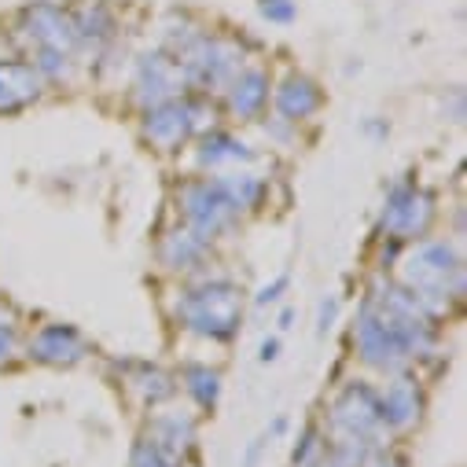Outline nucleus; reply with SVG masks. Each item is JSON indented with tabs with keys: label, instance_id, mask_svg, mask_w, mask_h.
I'll list each match as a JSON object with an SVG mask.
<instances>
[{
	"label": "nucleus",
	"instance_id": "obj_5",
	"mask_svg": "<svg viewBox=\"0 0 467 467\" xmlns=\"http://www.w3.org/2000/svg\"><path fill=\"white\" fill-rule=\"evenodd\" d=\"M434 217V196L416 184H398L391 188L387 206H382V229L394 239H416L427 232Z\"/></svg>",
	"mask_w": 467,
	"mask_h": 467
},
{
	"label": "nucleus",
	"instance_id": "obj_15",
	"mask_svg": "<svg viewBox=\"0 0 467 467\" xmlns=\"http://www.w3.org/2000/svg\"><path fill=\"white\" fill-rule=\"evenodd\" d=\"M191 438H196V423L188 416H162L155 427H151V442H158L166 453H173L177 460L191 449Z\"/></svg>",
	"mask_w": 467,
	"mask_h": 467
},
{
	"label": "nucleus",
	"instance_id": "obj_2",
	"mask_svg": "<svg viewBox=\"0 0 467 467\" xmlns=\"http://www.w3.org/2000/svg\"><path fill=\"white\" fill-rule=\"evenodd\" d=\"M177 317L188 332H196L203 339H217L225 342L239 332V320H243V294L232 284H203L196 291H188L177 302Z\"/></svg>",
	"mask_w": 467,
	"mask_h": 467
},
{
	"label": "nucleus",
	"instance_id": "obj_21",
	"mask_svg": "<svg viewBox=\"0 0 467 467\" xmlns=\"http://www.w3.org/2000/svg\"><path fill=\"white\" fill-rule=\"evenodd\" d=\"M15 350H19L15 320H12V313H4V310H0V365H8L12 357H15Z\"/></svg>",
	"mask_w": 467,
	"mask_h": 467
},
{
	"label": "nucleus",
	"instance_id": "obj_18",
	"mask_svg": "<svg viewBox=\"0 0 467 467\" xmlns=\"http://www.w3.org/2000/svg\"><path fill=\"white\" fill-rule=\"evenodd\" d=\"M184 387L203 408H213L217 394H221V375H217L213 368H206V365H188L184 368Z\"/></svg>",
	"mask_w": 467,
	"mask_h": 467
},
{
	"label": "nucleus",
	"instance_id": "obj_20",
	"mask_svg": "<svg viewBox=\"0 0 467 467\" xmlns=\"http://www.w3.org/2000/svg\"><path fill=\"white\" fill-rule=\"evenodd\" d=\"M133 467H177V456L166 453L158 442H151V438H144V442L133 449Z\"/></svg>",
	"mask_w": 467,
	"mask_h": 467
},
{
	"label": "nucleus",
	"instance_id": "obj_8",
	"mask_svg": "<svg viewBox=\"0 0 467 467\" xmlns=\"http://www.w3.org/2000/svg\"><path fill=\"white\" fill-rule=\"evenodd\" d=\"M181 85H184V70L177 67V60L162 56V52L144 56L141 67H136V100L144 107H158L166 100H177Z\"/></svg>",
	"mask_w": 467,
	"mask_h": 467
},
{
	"label": "nucleus",
	"instance_id": "obj_22",
	"mask_svg": "<svg viewBox=\"0 0 467 467\" xmlns=\"http://www.w3.org/2000/svg\"><path fill=\"white\" fill-rule=\"evenodd\" d=\"M258 12L269 22H294V0H258Z\"/></svg>",
	"mask_w": 467,
	"mask_h": 467
},
{
	"label": "nucleus",
	"instance_id": "obj_14",
	"mask_svg": "<svg viewBox=\"0 0 467 467\" xmlns=\"http://www.w3.org/2000/svg\"><path fill=\"white\" fill-rule=\"evenodd\" d=\"M206 251V239L196 236L191 229H177L166 236V243H162V262H166L170 269H188V265H196Z\"/></svg>",
	"mask_w": 467,
	"mask_h": 467
},
{
	"label": "nucleus",
	"instance_id": "obj_29",
	"mask_svg": "<svg viewBox=\"0 0 467 467\" xmlns=\"http://www.w3.org/2000/svg\"><path fill=\"white\" fill-rule=\"evenodd\" d=\"M291 320H294V313H291V310H284V317H280V327H291Z\"/></svg>",
	"mask_w": 467,
	"mask_h": 467
},
{
	"label": "nucleus",
	"instance_id": "obj_28",
	"mask_svg": "<svg viewBox=\"0 0 467 467\" xmlns=\"http://www.w3.org/2000/svg\"><path fill=\"white\" fill-rule=\"evenodd\" d=\"M277 350H280V342H277V339L262 342V361H272V357H277Z\"/></svg>",
	"mask_w": 467,
	"mask_h": 467
},
{
	"label": "nucleus",
	"instance_id": "obj_1",
	"mask_svg": "<svg viewBox=\"0 0 467 467\" xmlns=\"http://www.w3.org/2000/svg\"><path fill=\"white\" fill-rule=\"evenodd\" d=\"M460 258L442 239H423L405 258V291L420 302L423 313L446 310V298L460 291Z\"/></svg>",
	"mask_w": 467,
	"mask_h": 467
},
{
	"label": "nucleus",
	"instance_id": "obj_7",
	"mask_svg": "<svg viewBox=\"0 0 467 467\" xmlns=\"http://www.w3.org/2000/svg\"><path fill=\"white\" fill-rule=\"evenodd\" d=\"M22 30L26 37L34 41V48H52V52H63L70 56V48L77 44V30H74V19L56 8V4H34L22 12Z\"/></svg>",
	"mask_w": 467,
	"mask_h": 467
},
{
	"label": "nucleus",
	"instance_id": "obj_12",
	"mask_svg": "<svg viewBox=\"0 0 467 467\" xmlns=\"http://www.w3.org/2000/svg\"><path fill=\"white\" fill-rule=\"evenodd\" d=\"M269 100V74L265 70H239L229 81V107L239 118H254Z\"/></svg>",
	"mask_w": 467,
	"mask_h": 467
},
{
	"label": "nucleus",
	"instance_id": "obj_16",
	"mask_svg": "<svg viewBox=\"0 0 467 467\" xmlns=\"http://www.w3.org/2000/svg\"><path fill=\"white\" fill-rule=\"evenodd\" d=\"M225 162H251V148H246L243 141H236V136H229V133L206 136V144L199 151V166L217 170V166H225Z\"/></svg>",
	"mask_w": 467,
	"mask_h": 467
},
{
	"label": "nucleus",
	"instance_id": "obj_17",
	"mask_svg": "<svg viewBox=\"0 0 467 467\" xmlns=\"http://www.w3.org/2000/svg\"><path fill=\"white\" fill-rule=\"evenodd\" d=\"M217 184H221V191L229 196V203L236 210H251L265 196V184L254 173H225V177H217Z\"/></svg>",
	"mask_w": 467,
	"mask_h": 467
},
{
	"label": "nucleus",
	"instance_id": "obj_10",
	"mask_svg": "<svg viewBox=\"0 0 467 467\" xmlns=\"http://www.w3.org/2000/svg\"><path fill=\"white\" fill-rule=\"evenodd\" d=\"M44 77L37 74L34 63L22 60H0V115L19 111V107L34 103L41 96Z\"/></svg>",
	"mask_w": 467,
	"mask_h": 467
},
{
	"label": "nucleus",
	"instance_id": "obj_3",
	"mask_svg": "<svg viewBox=\"0 0 467 467\" xmlns=\"http://www.w3.org/2000/svg\"><path fill=\"white\" fill-rule=\"evenodd\" d=\"M332 423L342 431V438H353V442H365V446H375L379 431L387 427L382 423L379 398L372 387H365V382H350V387L335 398Z\"/></svg>",
	"mask_w": 467,
	"mask_h": 467
},
{
	"label": "nucleus",
	"instance_id": "obj_6",
	"mask_svg": "<svg viewBox=\"0 0 467 467\" xmlns=\"http://www.w3.org/2000/svg\"><path fill=\"white\" fill-rule=\"evenodd\" d=\"M203 115H206L203 103H196V100H166L158 107H148L144 136L158 148H177L181 141H188V136L199 129Z\"/></svg>",
	"mask_w": 467,
	"mask_h": 467
},
{
	"label": "nucleus",
	"instance_id": "obj_4",
	"mask_svg": "<svg viewBox=\"0 0 467 467\" xmlns=\"http://www.w3.org/2000/svg\"><path fill=\"white\" fill-rule=\"evenodd\" d=\"M181 210H184L188 229L196 232V236H203L206 243L239 213V210L229 203V196L221 191V184H217V181H196V184H188V188L181 191Z\"/></svg>",
	"mask_w": 467,
	"mask_h": 467
},
{
	"label": "nucleus",
	"instance_id": "obj_23",
	"mask_svg": "<svg viewBox=\"0 0 467 467\" xmlns=\"http://www.w3.org/2000/svg\"><path fill=\"white\" fill-rule=\"evenodd\" d=\"M317 453H320L317 431H310L306 438H302V449H294V467H313V463H317Z\"/></svg>",
	"mask_w": 467,
	"mask_h": 467
},
{
	"label": "nucleus",
	"instance_id": "obj_24",
	"mask_svg": "<svg viewBox=\"0 0 467 467\" xmlns=\"http://www.w3.org/2000/svg\"><path fill=\"white\" fill-rule=\"evenodd\" d=\"M287 291V277H277V280H272V284H265L262 291H258V306H272V302H280V294Z\"/></svg>",
	"mask_w": 467,
	"mask_h": 467
},
{
	"label": "nucleus",
	"instance_id": "obj_9",
	"mask_svg": "<svg viewBox=\"0 0 467 467\" xmlns=\"http://www.w3.org/2000/svg\"><path fill=\"white\" fill-rule=\"evenodd\" d=\"M85 353H89L85 335H81L77 327H70V324H48V327H41V332L34 335V342H30V357H34V361L56 365V368L77 365Z\"/></svg>",
	"mask_w": 467,
	"mask_h": 467
},
{
	"label": "nucleus",
	"instance_id": "obj_27",
	"mask_svg": "<svg viewBox=\"0 0 467 467\" xmlns=\"http://www.w3.org/2000/svg\"><path fill=\"white\" fill-rule=\"evenodd\" d=\"M262 446H265V438H258V442L246 449V460H243V467H258V456H262Z\"/></svg>",
	"mask_w": 467,
	"mask_h": 467
},
{
	"label": "nucleus",
	"instance_id": "obj_26",
	"mask_svg": "<svg viewBox=\"0 0 467 467\" xmlns=\"http://www.w3.org/2000/svg\"><path fill=\"white\" fill-rule=\"evenodd\" d=\"M361 467H405V463L394 460V456H387V453H379V456H372V460H365Z\"/></svg>",
	"mask_w": 467,
	"mask_h": 467
},
{
	"label": "nucleus",
	"instance_id": "obj_30",
	"mask_svg": "<svg viewBox=\"0 0 467 467\" xmlns=\"http://www.w3.org/2000/svg\"><path fill=\"white\" fill-rule=\"evenodd\" d=\"M0 60H4V34H0Z\"/></svg>",
	"mask_w": 467,
	"mask_h": 467
},
{
	"label": "nucleus",
	"instance_id": "obj_11",
	"mask_svg": "<svg viewBox=\"0 0 467 467\" xmlns=\"http://www.w3.org/2000/svg\"><path fill=\"white\" fill-rule=\"evenodd\" d=\"M379 408H382V423L391 431H408L423 412V394L408 375H398L387 387V394L379 398Z\"/></svg>",
	"mask_w": 467,
	"mask_h": 467
},
{
	"label": "nucleus",
	"instance_id": "obj_19",
	"mask_svg": "<svg viewBox=\"0 0 467 467\" xmlns=\"http://www.w3.org/2000/svg\"><path fill=\"white\" fill-rule=\"evenodd\" d=\"M133 387L141 391V398L144 401H166L170 394H173V382H170V375L166 372H158V368H141L136 372V379H133Z\"/></svg>",
	"mask_w": 467,
	"mask_h": 467
},
{
	"label": "nucleus",
	"instance_id": "obj_25",
	"mask_svg": "<svg viewBox=\"0 0 467 467\" xmlns=\"http://www.w3.org/2000/svg\"><path fill=\"white\" fill-rule=\"evenodd\" d=\"M335 310H339L335 298H324V302H320V324H317L320 335H327V327H332V320H335Z\"/></svg>",
	"mask_w": 467,
	"mask_h": 467
},
{
	"label": "nucleus",
	"instance_id": "obj_13",
	"mask_svg": "<svg viewBox=\"0 0 467 467\" xmlns=\"http://www.w3.org/2000/svg\"><path fill=\"white\" fill-rule=\"evenodd\" d=\"M320 107V89L313 85L310 77H302V74H291L284 85L277 89V111L287 118V122H302V118H310L313 111Z\"/></svg>",
	"mask_w": 467,
	"mask_h": 467
}]
</instances>
